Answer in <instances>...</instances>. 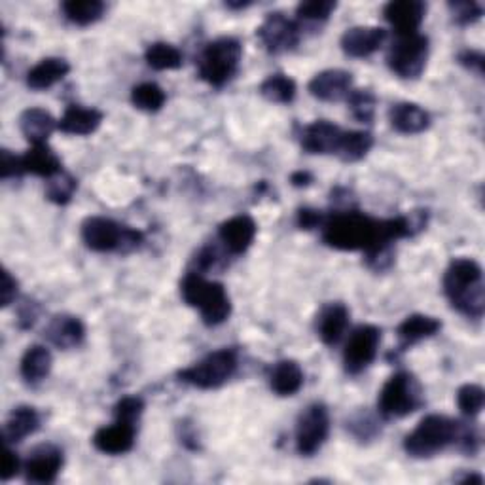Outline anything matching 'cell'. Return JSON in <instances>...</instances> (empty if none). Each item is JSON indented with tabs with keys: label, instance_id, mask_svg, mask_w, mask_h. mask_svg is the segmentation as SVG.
<instances>
[{
	"label": "cell",
	"instance_id": "22",
	"mask_svg": "<svg viewBox=\"0 0 485 485\" xmlns=\"http://www.w3.org/2000/svg\"><path fill=\"white\" fill-rule=\"evenodd\" d=\"M105 114L97 109H88L82 105H70L67 107L65 114L61 116L58 130H61L67 135H91L99 130V125L103 123Z\"/></svg>",
	"mask_w": 485,
	"mask_h": 485
},
{
	"label": "cell",
	"instance_id": "19",
	"mask_svg": "<svg viewBox=\"0 0 485 485\" xmlns=\"http://www.w3.org/2000/svg\"><path fill=\"white\" fill-rule=\"evenodd\" d=\"M46 340L56 345L58 349H74L79 347L86 338V326L84 322L69 313H61L49 319L46 330Z\"/></svg>",
	"mask_w": 485,
	"mask_h": 485
},
{
	"label": "cell",
	"instance_id": "13",
	"mask_svg": "<svg viewBox=\"0 0 485 485\" xmlns=\"http://www.w3.org/2000/svg\"><path fill=\"white\" fill-rule=\"evenodd\" d=\"M257 232L258 226L252 216L237 215L220 224L218 239L232 257H239V254H245L250 248Z\"/></svg>",
	"mask_w": 485,
	"mask_h": 485
},
{
	"label": "cell",
	"instance_id": "38",
	"mask_svg": "<svg viewBox=\"0 0 485 485\" xmlns=\"http://www.w3.org/2000/svg\"><path fill=\"white\" fill-rule=\"evenodd\" d=\"M338 5L332 0H310V3H300L296 8V16L300 21L308 23H322L336 12Z\"/></svg>",
	"mask_w": 485,
	"mask_h": 485
},
{
	"label": "cell",
	"instance_id": "3",
	"mask_svg": "<svg viewBox=\"0 0 485 485\" xmlns=\"http://www.w3.org/2000/svg\"><path fill=\"white\" fill-rule=\"evenodd\" d=\"M461 427L463 423L446 416H427L404 438V449L407 455L416 459L434 457L449 446H457L459 437H461Z\"/></svg>",
	"mask_w": 485,
	"mask_h": 485
},
{
	"label": "cell",
	"instance_id": "23",
	"mask_svg": "<svg viewBox=\"0 0 485 485\" xmlns=\"http://www.w3.org/2000/svg\"><path fill=\"white\" fill-rule=\"evenodd\" d=\"M389 121L402 135H417L428 130L430 114L416 103H396L389 111Z\"/></svg>",
	"mask_w": 485,
	"mask_h": 485
},
{
	"label": "cell",
	"instance_id": "17",
	"mask_svg": "<svg viewBox=\"0 0 485 485\" xmlns=\"http://www.w3.org/2000/svg\"><path fill=\"white\" fill-rule=\"evenodd\" d=\"M427 14V5L421 0H393L385 8L383 16L391 23V27L400 35H414L419 31Z\"/></svg>",
	"mask_w": 485,
	"mask_h": 485
},
{
	"label": "cell",
	"instance_id": "46",
	"mask_svg": "<svg viewBox=\"0 0 485 485\" xmlns=\"http://www.w3.org/2000/svg\"><path fill=\"white\" fill-rule=\"evenodd\" d=\"M459 63H461L465 69H469L470 72L478 74V76H483V54L481 52H476V49H465V52L459 54Z\"/></svg>",
	"mask_w": 485,
	"mask_h": 485
},
{
	"label": "cell",
	"instance_id": "16",
	"mask_svg": "<svg viewBox=\"0 0 485 485\" xmlns=\"http://www.w3.org/2000/svg\"><path fill=\"white\" fill-rule=\"evenodd\" d=\"M387 40V31L381 27H351L343 33L340 46L343 49V54L354 59H364L375 54L377 49L385 44Z\"/></svg>",
	"mask_w": 485,
	"mask_h": 485
},
{
	"label": "cell",
	"instance_id": "28",
	"mask_svg": "<svg viewBox=\"0 0 485 485\" xmlns=\"http://www.w3.org/2000/svg\"><path fill=\"white\" fill-rule=\"evenodd\" d=\"M69 72H70L69 61L61 58H46L29 70L27 86L35 91H44L61 82Z\"/></svg>",
	"mask_w": 485,
	"mask_h": 485
},
{
	"label": "cell",
	"instance_id": "2",
	"mask_svg": "<svg viewBox=\"0 0 485 485\" xmlns=\"http://www.w3.org/2000/svg\"><path fill=\"white\" fill-rule=\"evenodd\" d=\"M181 294L190 308L199 310L207 326H218L232 315V300L224 285L207 280L203 273L188 271L181 283Z\"/></svg>",
	"mask_w": 485,
	"mask_h": 485
},
{
	"label": "cell",
	"instance_id": "25",
	"mask_svg": "<svg viewBox=\"0 0 485 485\" xmlns=\"http://www.w3.org/2000/svg\"><path fill=\"white\" fill-rule=\"evenodd\" d=\"M58 120L44 109H27L19 116L21 133L31 144H46L47 137L58 130Z\"/></svg>",
	"mask_w": 485,
	"mask_h": 485
},
{
	"label": "cell",
	"instance_id": "39",
	"mask_svg": "<svg viewBox=\"0 0 485 485\" xmlns=\"http://www.w3.org/2000/svg\"><path fill=\"white\" fill-rule=\"evenodd\" d=\"M347 428L351 430L354 438L364 442V440H372L377 437L379 423L368 412H359L347 421Z\"/></svg>",
	"mask_w": 485,
	"mask_h": 485
},
{
	"label": "cell",
	"instance_id": "42",
	"mask_svg": "<svg viewBox=\"0 0 485 485\" xmlns=\"http://www.w3.org/2000/svg\"><path fill=\"white\" fill-rule=\"evenodd\" d=\"M222 262L220 258V250L213 245H207V247H203L199 252H197V257L194 260V266L197 273H203V271H209V269H215L218 268V264Z\"/></svg>",
	"mask_w": 485,
	"mask_h": 485
},
{
	"label": "cell",
	"instance_id": "26",
	"mask_svg": "<svg viewBox=\"0 0 485 485\" xmlns=\"http://www.w3.org/2000/svg\"><path fill=\"white\" fill-rule=\"evenodd\" d=\"M40 428V414L33 406H17L5 423L6 444H17Z\"/></svg>",
	"mask_w": 485,
	"mask_h": 485
},
{
	"label": "cell",
	"instance_id": "32",
	"mask_svg": "<svg viewBox=\"0 0 485 485\" xmlns=\"http://www.w3.org/2000/svg\"><path fill=\"white\" fill-rule=\"evenodd\" d=\"M260 95L269 103L289 105L296 97V82L287 74H271L260 84Z\"/></svg>",
	"mask_w": 485,
	"mask_h": 485
},
{
	"label": "cell",
	"instance_id": "43",
	"mask_svg": "<svg viewBox=\"0 0 485 485\" xmlns=\"http://www.w3.org/2000/svg\"><path fill=\"white\" fill-rule=\"evenodd\" d=\"M23 167H21V156L12 154L10 150L0 152V176L3 181H8V178H19L23 176Z\"/></svg>",
	"mask_w": 485,
	"mask_h": 485
},
{
	"label": "cell",
	"instance_id": "41",
	"mask_svg": "<svg viewBox=\"0 0 485 485\" xmlns=\"http://www.w3.org/2000/svg\"><path fill=\"white\" fill-rule=\"evenodd\" d=\"M453 19L459 23V25H472L476 23L481 14H483V8L481 5L474 3V0H459V3H449L448 5Z\"/></svg>",
	"mask_w": 485,
	"mask_h": 485
},
{
	"label": "cell",
	"instance_id": "50",
	"mask_svg": "<svg viewBox=\"0 0 485 485\" xmlns=\"http://www.w3.org/2000/svg\"><path fill=\"white\" fill-rule=\"evenodd\" d=\"M247 6H250V3H226V8L229 10H243Z\"/></svg>",
	"mask_w": 485,
	"mask_h": 485
},
{
	"label": "cell",
	"instance_id": "11",
	"mask_svg": "<svg viewBox=\"0 0 485 485\" xmlns=\"http://www.w3.org/2000/svg\"><path fill=\"white\" fill-rule=\"evenodd\" d=\"M257 35L269 54H285L300 44L301 27L283 12H273L268 14Z\"/></svg>",
	"mask_w": 485,
	"mask_h": 485
},
{
	"label": "cell",
	"instance_id": "7",
	"mask_svg": "<svg viewBox=\"0 0 485 485\" xmlns=\"http://www.w3.org/2000/svg\"><path fill=\"white\" fill-rule=\"evenodd\" d=\"M237 351L226 347L209 353L194 366L181 370L178 372V377L192 387L211 391L222 387L226 381L232 379L237 372Z\"/></svg>",
	"mask_w": 485,
	"mask_h": 485
},
{
	"label": "cell",
	"instance_id": "9",
	"mask_svg": "<svg viewBox=\"0 0 485 485\" xmlns=\"http://www.w3.org/2000/svg\"><path fill=\"white\" fill-rule=\"evenodd\" d=\"M330 434V414L328 407L315 402L305 407L296 423V449L303 457L315 455Z\"/></svg>",
	"mask_w": 485,
	"mask_h": 485
},
{
	"label": "cell",
	"instance_id": "20",
	"mask_svg": "<svg viewBox=\"0 0 485 485\" xmlns=\"http://www.w3.org/2000/svg\"><path fill=\"white\" fill-rule=\"evenodd\" d=\"M349 317L351 313L345 303L334 301L324 305L317 317V334L324 345L334 347L343 340L349 326Z\"/></svg>",
	"mask_w": 485,
	"mask_h": 485
},
{
	"label": "cell",
	"instance_id": "37",
	"mask_svg": "<svg viewBox=\"0 0 485 485\" xmlns=\"http://www.w3.org/2000/svg\"><path fill=\"white\" fill-rule=\"evenodd\" d=\"M485 402V391L476 385V383H467L461 389L457 391V406L461 414L469 419H474L481 414Z\"/></svg>",
	"mask_w": 485,
	"mask_h": 485
},
{
	"label": "cell",
	"instance_id": "47",
	"mask_svg": "<svg viewBox=\"0 0 485 485\" xmlns=\"http://www.w3.org/2000/svg\"><path fill=\"white\" fill-rule=\"evenodd\" d=\"M19 467H21V463H19L17 453L6 444V451H5V469H3V472H0V476H3V481L12 480V478L19 472Z\"/></svg>",
	"mask_w": 485,
	"mask_h": 485
},
{
	"label": "cell",
	"instance_id": "14",
	"mask_svg": "<svg viewBox=\"0 0 485 485\" xmlns=\"http://www.w3.org/2000/svg\"><path fill=\"white\" fill-rule=\"evenodd\" d=\"M310 93L324 100V103H338L353 91V74L343 69H328L315 74L308 84Z\"/></svg>",
	"mask_w": 485,
	"mask_h": 485
},
{
	"label": "cell",
	"instance_id": "4",
	"mask_svg": "<svg viewBox=\"0 0 485 485\" xmlns=\"http://www.w3.org/2000/svg\"><path fill=\"white\" fill-rule=\"evenodd\" d=\"M243 46L234 37H222L209 42L197 59L201 80L213 88H222L234 79L239 70Z\"/></svg>",
	"mask_w": 485,
	"mask_h": 485
},
{
	"label": "cell",
	"instance_id": "15",
	"mask_svg": "<svg viewBox=\"0 0 485 485\" xmlns=\"http://www.w3.org/2000/svg\"><path fill=\"white\" fill-rule=\"evenodd\" d=\"M63 469V451L58 446H40L25 463V480L29 483H54Z\"/></svg>",
	"mask_w": 485,
	"mask_h": 485
},
{
	"label": "cell",
	"instance_id": "44",
	"mask_svg": "<svg viewBox=\"0 0 485 485\" xmlns=\"http://www.w3.org/2000/svg\"><path fill=\"white\" fill-rule=\"evenodd\" d=\"M324 220H326V215L322 211H317V209H311V207H301V209H298V215H296L298 227L305 229V232H310V229L322 227Z\"/></svg>",
	"mask_w": 485,
	"mask_h": 485
},
{
	"label": "cell",
	"instance_id": "49",
	"mask_svg": "<svg viewBox=\"0 0 485 485\" xmlns=\"http://www.w3.org/2000/svg\"><path fill=\"white\" fill-rule=\"evenodd\" d=\"M290 183L296 188H305L313 183V174L310 171H296L290 174Z\"/></svg>",
	"mask_w": 485,
	"mask_h": 485
},
{
	"label": "cell",
	"instance_id": "45",
	"mask_svg": "<svg viewBox=\"0 0 485 485\" xmlns=\"http://www.w3.org/2000/svg\"><path fill=\"white\" fill-rule=\"evenodd\" d=\"M17 280L16 277H12V273L8 269L3 271V285H0V305L3 308H8V305L17 298Z\"/></svg>",
	"mask_w": 485,
	"mask_h": 485
},
{
	"label": "cell",
	"instance_id": "34",
	"mask_svg": "<svg viewBox=\"0 0 485 485\" xmlns=\"http://www.w3.org/2000/svg\"><path fill=\"white\" fill-rule=\"evenodd\" d=\"M167 100L165 91L154 82H142L133 88L132 103L144 112H158L163 109Z\"/></svg>",
	"mask_w": 485,
	"mask_h": 485
},
{
	"label": "cell",
	"instance_id": "31",
	"mask_svg": "<svg viewBox=\"0 0 485 485\" xmlns=\"http://www.w3.org/2000/svg\"><path fill=\"white\" fill-rule=\"evenodd\" d=\"M374 146V137L368 132H343L336 156L345 163L361 162Z\"/></svg>",
	"mask_w": 485,
	"mask_h": 485
},
{
	"label": "cell",
	"instance_id": "29",
	"mask_svg": "<svg viewBox=\"0 0 485 485\" xmlns=\"http://www.w3.org/2000/svg\"><path fill=\"white\" fill-rule=\"evenodd\" d=\"M52 364H54V359H52V353H49V349L35 343L21 356L19 372L25 383L37 385V383L47 377L49 370H52Z\"/></svg>",
	"mask_w": 485,
	"mask_h": 485
},
{
	"label": "cell",
	"instance_id": "30",
	"mask_svg": "<svg viewBox=\"0 0 485 485\" xmlns=\"http://www.w3.org/2000/svg\"><path fill=\"white\" fill-rule=\"evenodd\" d=\"M65 17L79 25V27H88V25L99 21L105 14V5L100 0H67L61 5Z\"/></svg>",
	"mask_w": 485,
	"mask_h": 485
},
{
	"label": "cell",
	"instance_id": "40",
	"mask_svg": "<svg viewBox=\"0 0 485 485\" xmlns=\"http://www.w3.org/2000/svg\"><path fill=\"white\" fill-rule=\"evenodd\" d=\"M142 412H144V400L141 396H123L114 406L116 419L125 421V423L137 425Z\"/></svg>",
	"mask_w": 485,
	"mask_h": 485
},
{
	"label": "cell",
	"instance_id": "36",
	"mask_svg": "<svg viewBox=\"0 0 485 485\" xmlns=\"http://www.w3.org/2000/svg\"><path fill=\"white\" fill-rule=\"evenodd\" d=\"M347 103L351 109V114L356 121L361 123H372L375 116L377 99L370 90H353L347 95Z\"/></svg>",
	"mask_w": 485,
	"mask_h": 485
},
{
	"label": "cell",
	"instance_id": "1",
	"mask_svg": "<svg viewBox=\"0 0 485 485\" xmlns=\"http://www.w3.org/2000/svg\"><path fill=\"white\" fill-rule=\"evenodd\" d=\"M444 294L453 310L470 319L485 311V289L481 266L472 258H455L444 273Z\"/></svg>",
	"mask_w": 485,
	"mask_h": 485
},
{
	"label": "cell",
	"instance_id": "24",
	"mask_svg": "<svg viewBox=\"0 0 485 485\" xmlns=\"http://www.w3.org/2000/svg\"><path fill=\"white\" fill-rule=\"evenodd\" d=\"M21 167L23 173L42 176L46 181L63 171L59 156L47 144H33V148L21 156Z\"/></svg>",
	"mask_w": 485,
	"mask_h": 485
},
{
	"label": "cell",
	"instance_id": "12",
	"mask_svg": "<svg viewBox=\"0 0 485 485\" xmlns=\"http://www.w3.org/2000/svg\"><path fill=\"white\" fill-rule=\"evenodd\" d=\"M343 137V130L328 120H317L305 125L300 135L301 148L310 154H336Z\"/></svg>",
	"mask_w": 485,
	"mask_h": 485
},
{
	"label": "cell",
	"instance_id": "10",
	"mask_svg": "<svg viewBox=\"0 0 485 485\" xmlns=\"http://www.w3.org/2000/svg\"><path fill=\"white\" fill-rule=\"evenodd\" d=\"M381 345V328L374 324H361L353 330L345 349H343V366L351 375H359L364 372L377 356Z\"/></svg>",
	"mask_w": 485,
	"mask_h": 485
},
{
	"label": "cell",
	"instance_id": "35",
	"mask_svg": "<svg viewBox=\"0 0 485 485\" xmlns=\"http://www.w3.org/2000/svg\"><path fill=\"white\" fill-rule=\"evenodd\" d=\"M76 188H79L76 178L70 173L61 171L56 176L47 178L46 197L52 203H56V206H67V203H70Z\"/></svg>",
	"mask_w": 485,
	"mask_h": 485
},
{
	"label": "cell",
	"instance_id": "21",
	"mask_svg": "<svg viewBox=\"0 0 485 485\" xmlns=\"http://www.w3.org/2000/svg\"><path fill=\"white\" fill-rule=\"evenodd\" d=\"M442 330V322L437 317H430V315H410L406 317L398 328H396V336H398V351H406L410 349L412 345L437 336L438 332Z\"/></svg>",
	"mask_w": 485,
	"mask_h": 485
},
{
	"label": "cell",
	"instance_id": "6",
	"mask_svg": "<svg viewBox=\"0 0 485 485\" xmlns=\"http://www.w3.org/2000/svg\"><path fill=\"white\" fill-rule=\"evenodd\" d=\"M423 406L421 387L410 372H396L379 391L377 410L385 419H400Z\"/></svg>",
	"mask_w": 485,
	"mask_h": 485
},
{
	"label": "cell",
	"instance_id": "48",
	"mask_svg": "<svg viewBox=\"0 0 485 485\" xmlns=\"http://www.w3.org/2000/svg\"><path fill=\"white\" fill-rule=\"evenodd\" d=\"M37 315H38V310L35 303H25L23 308L19 310V326L21 328H31L37 321Z\"/></svg>",
	"mask_w": 485,
	"mask_h": 485
},
{
	"label": "cell",
	"instance_id": "8",
	"mask_svg": "<svg viewBox=\"0 0 485 485\" xmlns=\"http://www.w3.org/2000/svg\"><path fill=\"white\" fill-rule=\"evenodd\" d=\"M427 59H428V38L419 33L396 37L387 54L389 69L398 76V79L404 80L419 79L425 70Z\"/></svg>",
	"mask_w": 485,
	"mask_h": 485
},
{
	"label": "cell",
	"instance_id": "18",
	"mask_svg": "<svg viewBox=\"0 0 485 485\" xmlns=\"http://www.w3.org/2000/svg\"><path fill=\"white\" fill-rule=\"evenodd\" d=\"M135 434H137V427L133 423H125V421L116 419L114 425L99 428L93 434V446L100 453L123 455L133 449Z\"/></svg>",
	"mask_w": 485,
	"mask_h": 485
},
{
	"label": "cell",
	"instance_id": "27",
	"mask_svg": "<svg viewBox=\"0 0 485 485\" xmlns=\"http://www.w3.org/2000/svg\"><path fill=\"white\" fill-rule=\"evenodd\" d=\"M269 387L279 396H294L303 387V370L296 361H279L269 372Z\"/></svg>",
	"mask_w": 485,
	"mask_h": 485
},
{
	"label": "cell",
	"instance_id": "5",
	"mask_svg": "<svg viewBox=\"0 0 485 485\" xmlns=\"http://www.w3.org/2000/svg\"><path fill=\"white\" fill-rule=\"evenodd\" d=\"M82 241L95 252H132L144 243L139 229L121 226L112 218L90 216L82 222Z\"/></svg>",
	"mask_w": 485,
	"mask_h": 485
},
{
	"label": "cell",
	"instance_id": "33",
	"mask_svg": "<svg viewBox=\"0 0 485 485\" xmlns=\"http://www.w3.org/2000/svg\"><path fill=\"white\" fill-rule=\"evenodd\" d=\"M144 59L154 70H174L183 67L181 49L167 42H154L146 47Z\"/></svg>",
	"mask_w": 485,
	"mask_h": 485
}]
</instances>
